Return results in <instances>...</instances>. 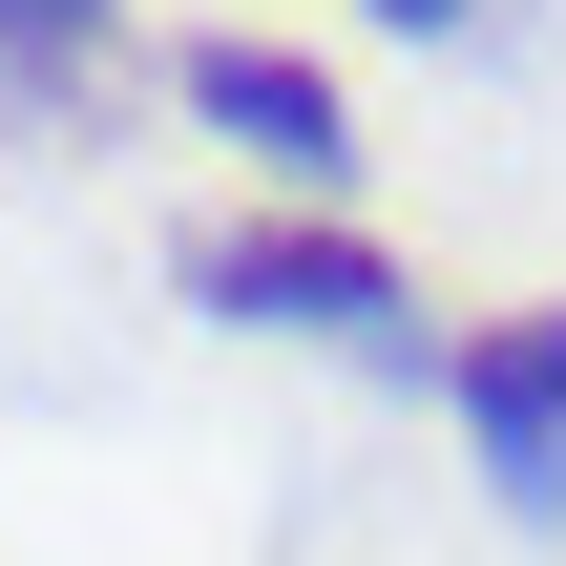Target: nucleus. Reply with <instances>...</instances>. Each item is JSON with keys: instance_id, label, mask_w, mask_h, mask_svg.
<instances>
[{"instance_id": "5", "label": "nucleus", "mask_w": 566, "mask_h": 566, "mask_svg": "<svg viewBox=\"0 0 566 566\" xmlns=\"http://www.w3.org/2000/svg\"><path fill=\"white\" fill-rule=\"evenodd\" d=\"M378 21H420V42H462V21H483V0H378Z\"/></svg>"}, {"instance_id": "2", "label": "nucleus", "mask_w": 566, "mask_h": 566, "mask_svg": "<svg viewBox=\"0 0 566 566\" xmlns=\"http://www.w3.org/2000/svg\"><path fill=\"white\" fill-rule=\"evenodd\" d=\"M441 399H462V441H483V483H504V504H566V315L462 336V357H441Z\"/></svg>"}, {"instance_id": "4", "label": "nucleus", "mask_w": 566, "mask_h": 566, "mask_svg": "<svg viewBox=\"0 0 566 566\" xmlns=\"http://www.w3.org/2000/svg\"><path fill=\"white\" fill-rule=\"evenodd\" d=\"M126 0H0V84H105Z\"/></svg>"}, {"instance_id": "1", "label": "nucleus", "mask_w": 566, "mask_h": 566, "mask_svg": "<svg viewBox=\"0 0 566 566\" xmlns=\"http://www.w3.org/2000/svg\"><path fill=\"white\" fill-rule=\"evenodd\" d=\"M189 294L252 315V336H336V357L420 378V273H399L378 231H315V210H273V231H189Z\"/></svg>"}, {"instance_id": "3", "label": "nucleus", "mask_w": 566, "mask_h": 566, "mask_svg": "<svg viewBox=\"0 0 566 566\" xmlns=\"http://www.w3.org/2000/svg\"><path fill=\"white\" fill-rule=\"evenodd\" d=\"M189 105H210V126H231L252 168H294V189H336V168H357V126H336V84H315L294 42H252V21H231V42H189Z\"/></svg>"}]
</instances>
